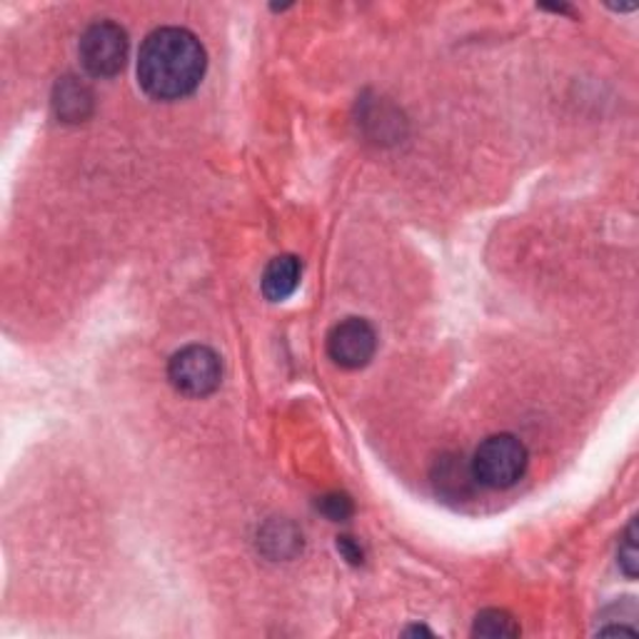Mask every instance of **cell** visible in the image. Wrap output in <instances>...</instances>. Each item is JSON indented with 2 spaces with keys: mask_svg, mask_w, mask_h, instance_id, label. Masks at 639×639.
<instances>
[{
  "mask_svg": "<svg viewBox=\"0 0 639 639\" xmlns=\"http://www.w3.org/2000/svg\"><path fill=\"white\" fill-rule=\"evenodd\" d=\"M208 68L200 40L185 28H158L142 40L138 55L140 88L155 100H180L196 92Z\"/></svg>",
  "mask_w": 639,
  "mask_h": 639,
  "instance_id": "6da1fadb",
  "label": "cell"
},
{
  "mask_svg": "<svg viewBox=\"0 0 639 639\" xmlns=\"http://www.w3.org/2000/svg\"><path fill=\"white\" fill-rule=\"evenodd\" d=\"M302 277V263L296 255H280L275 258L263 273V296L271 302L288 300L298 290Z\"/></svg>",
  "mask_w": 639,
  "mask_h": 639,
  "instance_id": "52a82bcc",
  "label": "cell"
},
{
  "mask_svg": "<svg viewBox=\"0 0 639 639\" xmlns=\"http://www.w3.org/2000/svg\"><path fill=\"white\" fill-rule=\"evenodd\" d=\"M53 108L63 123H83L92 113V92L86 83L68 75L55 86Z\"/></svg>",
  "mask_w": 639,
  "mask_h": 639,
  "instance_id": "8992f818",
  "label": "cell"
},
{
  "mask_svg": "<svg viewBox=\"0 0 639 639\" xmlns=\"http://www.w3.org/2000/svg\"><path fill=\"white\" fill-rule=\"evenodd\" d=\"M317 510L323 512L327 519H333V523H342V519H348L352 515V500L348 494L330 492L325 494V498H320Z\"/></svg>",
  "mask_w": 639,
  "mask_h": 639,
  "instance_id": "30bf717a",
  "label": "cell"
},
{
  "mask_svg": "<svg viewBox=\"0 0 639 639\" xmlns=\"http://www.w3.org/2000/svg\"><path fill=\"white\" fill-rule=\"evenodd\" d=\"M473 635L492 637V639L517 637L519 635V625L504 610H485V612H479L477 619H475Z\"/></svg>",
  "mask_w": 639,
  "mask_h": 639,
  "instance_id": "ba28073f",
  "label": "cell"
},
{
  "mask_svg": "<svg viewBox=\"0 0 639 639\" xmlns=\"http://www.w3.org/2000/svg\"><path fill=\"white\" fill-rule=\"evenodd\" d=\"M617 557H619L622 572H625V575L629 579H635L637 577V565H639V554H637V523H629L627 532H625V540H622V544H619Z\"/></svg>",
  "mask_w": 639,
  "mask_h": 639,
  "instance_id": "9c48e42d",
  "label": "cell"
},
{
  "mask_svg": "<svg viewBox=\"0 0 639 639\" xmlns=\"http://www.w3.org/2000/svg\"><path fill=\"white\" fill-rule=\"evenodd\" d=\"M338 550L348 557V562H352V565H360V562H363V550H360V544L352 542L350 537H340Z\"/></svg>",
  "mask_w": 639,
  "mask_h": 639,
  "instance_id": "8fae6325",
  "label": "cell"
},
{
  "mask_svg": "<svg viewBox=\"0 0 639 639\" xmlns=\"http://www.w3.org/2000/svg\"><path fill=\"white\" fill-rule=\"evenodd\" d=\"M167 380L180 394L188 398H208L223 383V363L215 350L205 344H188L175 352L167 363Z\"/></svg>",
  "mask_w": 639,
  "mask_h": 639,
  "instance_id": "3957f363",
  "label": "cell"
},
{
  "mask_svg": "<svg viewBox=\"0 0 639 639\" xmlns=\"http://www.w3.org/2000/svg\"><path fill=\"white\" fill-rule=\"evenodd\" d=\"M377 333L363 317H348L327 335V355L344 369H360L375 358Z\"/></svg>",
  "mask_w": 639,
  "mask_h": 639,
  "instance_id": "5b68a950",
  "label": "cell"
},
{
  "mask_svg": "<svg viewBox=\"0 0 639 639\" xmlns=\"http://www.w3.org/2000/svg\"><path fill=\"white\" fill-rule=\"evenodd\" d=\"M529 465V455L523 440L515 435H492L479 444L473 458V477L477 485L490 487V490H508L525 477Z\"/></svg>",
  "mask_w": 639,
  "mask_h": 639,
  "instance_id": "7a4b0ae2",
  "label": "cell"
},
{
  "mask_svg": "<svg viewBox=\"0 0 639 639\" xmlns=\"http://www.w3.org/2000/svg\"><path fill=\"white\" fill-rule=\"evenodd\" d=\"M128 33L113 21L92 23L80 38V63L92 78H113L128 61Z\"/></svg>",
  "mask_w": 639,
  "mask_h": 639,
  "instance_id": "277c9868",
  "label": "cell"
}]
</instances>
